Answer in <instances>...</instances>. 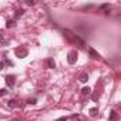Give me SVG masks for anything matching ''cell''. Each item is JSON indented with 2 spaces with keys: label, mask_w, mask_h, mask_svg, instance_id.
Returning a JSON list of instances; mask_svg holds the SVG:
<instances>
[{
  "label": "cell",
  "mask_w": 121,
  "mask_h": 121,
  "mask_svg": "<svg viewBox=\"0 0 121 121\" xmlns=\"http://www.w3.org/2000/svg\"><path fill=\"white\" fill-rule=\"evenodd\" d=\"M64 34H66L71 41H74L76 44H78V47H80V48H86V43H84V40H81V39H80L77 34H74L73 31H70V30H67V29H66V30H64Z\"/></svg>",
  "instance_id": "obj_1"
},
{
  "label": "cell",
  "mask_w": 121,
  "mask_h": 121,
  "mask_svg": "<svg viewBox=\"0 0 121 121\" xmlns=\"http://www.w3.org/2000/svg\"><path fill=\"white\" fill-rule=\"evenodd\" d=\"M77 57H78L77 51H76V50H71V51L67 54V61H69V64H74V63L77 61Z\"/></svg>",
  "instance_id": "obj_2"
},
{
  "label": "cell",
  "mask_w": 121,
  "mask_h": 121,
  "mask_svg": "<svg viewBox=\"0 0 121 121\" xmlns=\"http://www.w3.org/2000/svg\"><path fill=\"white\" fill-rule=\"evenodd\" d=\"M14 53H16V56H17L19 58H24V57L27 56V50H26L24 47H19V48H16Z\"/></svg>",
  "instance_id": "obj_3"
},
{
  "label": "cell",
  "mask_w": 121,
  "mask_h": 121,
  "mask_svg": "<svg viewBox=\"0 0 121 121\" xmlns=\"http://www.w3.org/2000/svg\"><path fill=\"white\" fill-rule=\"evenodd\" d=\"M6 84L10 87V88H13L14 87V83H16V77L13 76V74H9V76H6Z\"/></svg>",
  "instance_id": "obj_4"
},
{
  "label": "cell",
  "mask_w": 121,
  "mask_h": 121,
  "mask_svg": "<svg viewBox=\"0 0 121 121\" xmlns=\"http://www.w3.org/2000/svg\"><path fill=\"white\" fill-rule=\"evenodd\" d=\"M88 54H90V57H91L93 60H98V58H100V54H98L93 47H90V48H88Z\"/></svg>",
  "instance_id": "obj_5"
},
{
  "label": "cell",
  "mask_w": 121,
  "mask_h": 121,
  "mask_svg": "<svg viewBox=\"0 0 121 121\" xmlns=\"http://www.w3.org/2000/svg\"><path fill=\"white\" fill-rule=\"evenodd\" d=\"M7 105H9L10 108H17V107H20V104H19L17 100H10V101H7Z\"/></svg>",
  "instance_id": "obj_6"
},
{
  "label": "cell",
  "mask_w": 121,
  "mask_h": 121,
  "mask_svg": "<svg viewBox=\"0 0 121 121\" xmlns=\"http://www.w3.org/2000/svg\"><path fill=\"white\" fill-rule=\"evenodd\" d=\"M46 64H47L48 69H54V67H56V63H54L53 58H47V60H46Z\"/></svg>",
  "instance_id": "obj_7"
},
{
  "label": "cell",
  "mask_w": 121,
  "mask_h": 121,
  "mask_svg": "<svg viewBox=\"0 0 121 121\" xmlns=\"http://www.w3.org/2000/svg\"><path fill=\"white\" fill-rule=\"evenodd\" d=\"M23 14H24V10H23V9L16 10V13H14V19H19V17H22Z\"/></svg>",
  "instance_id": "obj_8"
},
{
  "label": "cell",
  "mask_w": 121,
  "mask_h": 121,
  "mask_svg": "<svg viewBox=\"0 0 121 121\" xmlns=\"http://www.w3.org/2000/svg\"><path fill=\"white\" fill-rule=\"evenodd\" d=\"M117 118H118V114L115 111H111L110 112V121H117Z\"/></svg>",
  "instance_id": "obj_9"
},
{
  "label": "cell",
  "mask_w": 121,
  "mask_h": 121,
  "mask_svg": "<svg viewBox=\"0 0 121 121\" xmlns=\"http://www.w3.org/2000/svg\"><path fill=\"white\" fill-rule=\"evenodd\" d=\"M90 93H91V88H90V87H84V88L81 90V94H83V95H88Z\"/></svg>",
  "instance_id": "obj_10"
},
{
  "label": "cell",
  "mask_w": 121,
  "mask_h": 121,
  "mask_svg": "<svg viewBox=\"0 0 121 121\" xmlns=\"http://www.w3.org/2000/svg\"><path fill=\"white\" fill-rule=\"evenodd\" d=\"M14 26H16L14 20H9V22L6 23V27H7V29H10V27H14Z\"/></svg>",
  "instance_id": "obj_11"
},
{
  "label": "cell",
  "mask_w": 121,
  "mask_h": 121,
  "mask_svg": "<svg viewBox=\"0 0 121 121\" xmlns=\"http://www.w3.org/2000/svg\"><path fill=\"white\" fill-rule=\"evenodd\" d=\"M87 80H88V76H87V74H83V76L80 77V81H81V83H86Z\"/></svg>",
  "instance_id": "obj_12"
},
{
  "label": "cell",
  "mask_w": 121,
  "mask_h": 121,
  "mask_svg": "<svg viewBox=\"0 0 121 121\" xmlns=\"http://www.w3.org/2000/svg\"><path fill=\"white\" fill-rule=\"evenodd\" d=\"M97 112H98V108H91V110H90V114H91L93 117H95Z\"/></svg>",
  "instance_id": "obj_13"
},
{
  "label": "cell",
  "mask_w": 121,
  "mask_h": 121,
  "mask_svg": "<svg viewBox=\"0 0 121 121\" xmlns=\"http://www.w3.org/2000/svg\"><path fill=\"white\" fill-rule=\"evenodd\" d=\"M9 91L6 90V88H0V97H3V95H6Z\"/></svg>",
  "instance_id": "obj_14"
},
{
  "label": "cell",
  "mask_w": 121,
  "mask_h": 121,
  "mask_svg": "<svg viewBox=\"0 0 121 121\" xmlns=\"http://www.w3.org/2000/svg\"><path fill=\"white\" fill-rule=\"evenodd\" d=\"M26 3H27L29 6H34V4H36V2H34V0H27Z\"/></svg>",
  "instance_id": "obj_15"
},
{
  "label": "cell",
  "mask_w": 121,
  "mask_h": 121,
  "mask_svg": "<svg viewBox=\"0 0 121 121\" xmlns=\"http://www.w3.org/2000/svg\"><path fill=\"white\" fill-rule=\"evenodd\" d=\"M69 120V117H60V118H57L56 121H67Z\"/></svg>",
  "instance_id": "obj_16"
},
{
  "label": "cell",
  "mask_w": 121,
  "mask_h": 121,
  "mask_svg": "<svg viewBox=\"0 0 121 121\" xmlns=\"http://www.w3.org/2000/svg\"><path fill=\"white\" fill-rule=\"evenodd\" d=\"M27 103H29V104H36V103H37V100H36V98H30Z\"/></svg>",
  "instance_id": "obj_17"
},
{
  "label": "cell",
  "mask_w": 121,
  "mask_h": 121,
  "mask_svg": "<svg viewBox=\"0 0 121 121\" xmlns=\"http://www.w3.org/2000/svg\"><path fill=\"white\" fill-rule=\"evenodd\" d=\"M3 69H4V63H3V61H0V71H2Z\"/></svg>",
  "instance_id": "obj_18"
},
{
  "label": "cell",
  "mask_w": 121,
  "mask_h": 121,
  "mask_svg": "<svg viewBox=\"0 0 121 121\" xmlns=\"http://www.w3.org/2000/svg\"><path fill=\"white\" fill-rule=\"evenodd\" d=\"M12 121H23V120H22V118H13Z\"/></svg>",
  "instance_id": "obj_19"
}]
</instances>
